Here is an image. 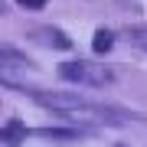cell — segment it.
Returning <instances> with one entry per match:
<instances>
[{"mask_svg":"<svg viewBox=\"0 0 147 147\" xmlns=\"http://www.w3.org/2000/svg\"><path fill=\"white\" fill-rule=\"evenodd\" d=\"M20 7H26V10H42L46 7V0H16Z\"/></svg>","mask_w":147,"mask_h":147,"instance_id":"cell-8","label":"cell"},{"mask_svg":"<svg viewBox=\"0 0 147 147\" xmlns=\"http://www.w3.org/2000/svg\"><path fill=\"white\" fill-rule=\"evenodd\" d=\"M59 75H62L65 82H79V85H108L115 75H111L108 65H95V62H62L59 65Z\"/></svg>","mask_w":147,"mask_h":147,"instance_id":"cell-2","label":"cell"},{"mask_svg":"<svg viewBox=\"0 0 147 147\" xmlns=\"http://www.w3.org/2000/svg\"><path fill=\"white\" fill-rule=\"evenodd\" d=\"M36 69H33V62L23 53H16L13 46H0V82L7 85H26V75H33Z\"/></svg>","mask_w":147,"mask_h":147,"instance_id":"cell-3","label":"cell"},{"mask_svg":"<svg viewBox=\"0 0 147 147\" xmlns=\"http://www.w3.org/2000/svg\"><path fill=\"white\" fill-rule=\"evenodd\" d=\"M127 39H131V46H137L141 53H147V30H141V26L127 30Z\"/></svg>","mask_w":147,"mask_h":147,"instance_id":"cell-7","label":"cell"},{"mask_svg":"<svg viewBox=\"0 0 147 147\" xmlns=\"http://www.w3.org/2000/svg\"><path fill=\"white\" fill-rule=\"evenodd\" d=\"M33 98L39 101L42 108H53V111H62L69 121H82V124H121L127 118V111H118V108H105V105H95V101L82 98V95H62V92H42V88H33L30 92Z\"/></svg>","mask_w":147,"mask_h":147,"instance_id":"cell-1","label":"cell"},{"mask_svg":"<svg viewBox=\"0 0 147 147\" xmlns=\"http://www.w3.org/2000/svg\"><path fill=\"white\" fill-rule=\"evenodd\" d=\"M92 46H95V53H108V49L115 46V36H111L108 30H98V33H95V42H92Z\"/></svg>","mask_w":147,"mask_h":147,"instance_id":"cell-6","label":"cell"},{"mask_svg":"<svg viewBox=\"0 0 147 147\" xmlns=\"http://www.w3.org/2000/svg\"><path fill=\"white\" fill-rule=\"evenodd\" d=\"M23 137H26V127H23L20 121H10V127H3V131H0V141H7L10 147H20Z\"/></svg>","mask_w":147,"mask_h":147,"instance_id":"cell-5","label":"cell"},{"mask_svg":"<svg viewBox=\"0 0 147 147\" xmlns=\"http://www.w3.org/2000/svg\"><path fill=\"white\" fill-rule=\"evenodd\" d=\"M33 36H36L39 42H46V46H56V49H72V39H69L62 30H53V26H36V30H33Z\"/></svg>","mask_w":147,"mask_h":147,"instance_id":"cell-4","label":"cell"},{"mask_svg":"<svg viewBox=\"0 0 147 147\" xmlns=\"http://www.w3.org/2000/svg\"><path fill=\"white\" fill-rule=\"evenodd\" d=\"M0 13H3V3H0Z\"/></svg>","mask_w":147,"mask_h":147,"instance_id":"cell-9","label":"cell"}]
</instances>
